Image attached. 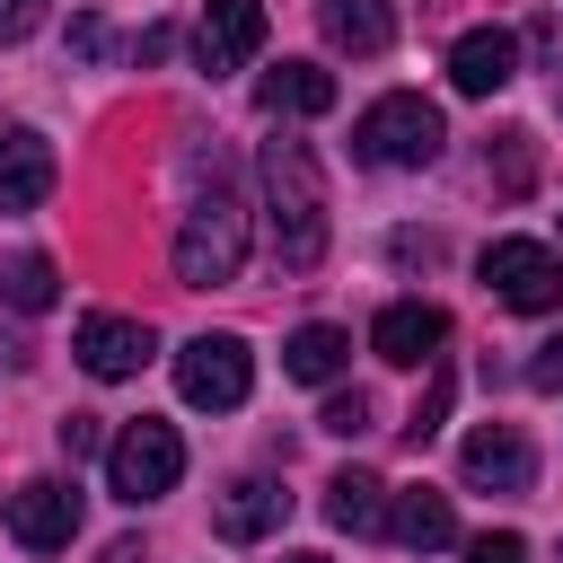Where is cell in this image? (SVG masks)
<instances>
[{
  "label": "cell",
  "mask_w": 563,
  "mask_h": 563,
  "mask_svg": "<svg viewBox=\"0 0 563 563\" xmlns=\"http://www.w3.org/2000/svg\"><path fill=\"white\" fill-rule=\"evenodd\" d=\"M0 299H9L18 317H44V308L62 299V273H53V255H35V246H26V255H9V264H0Z\"/></svg>",
  "instance_id": "cell-20"
},
{
  "label": "cell",
  "mask_w": 563,
  "mask_h": 563,
  "mask_svg": "<svg viewBox=\"0 0 563 563\" xmlns=\"http://www.w3.org/2000/svg\"><path fill=\"white\" fill-rule=\"evenodd\" d=\"M440 343H449V308H431V299H387V308L369 317V352L396 361V369L440 361Z\"/></svg>",
  "instance_id": "cell-8"
},
{
  "label": "cell",
  "mask_w": 563,
  "mask_h": 563,
  "mask_svg": "<svg viewBox=\"0 0 563 563\" xmlns=\"http://www.w3.org/2000/svg\"><path fill=\"white\" fill-rule=\"evenodd\" d=\"M246 387H255V361H246L238 334H194V343L176 352V396H185V405H202V413H238Z\"/></svg>",
  "instance_id": "cell-5"
},
{
  "label": "cell",
  "mask_w": 563,
  "mask_h": 563,
  "mask_svg": "<svg viewBox=\"0 0 563 563\" xmlns=\"http://www.w3.org/2000/svg\"><path fill=\"white\" fill-rule=\"evenodd\" d=\"M466 563H528V537H519V528H484V537L466 545Z\"/></svg>",
  "instance_id": "cell-26"
},
{
  "label": "cell",
  "mask_w": 563,
  "mask_h": 563,
  "mask_svg": "<svg viewBox=\"0 0 563 563\" xmlns=\"http://www.w3.org/2000/svg\"><path fill=\"white\" fill-rule=\"evenodd\" d=\"M282 563H325V554H282Z\"/></svg>",
  "instance_id": "cell-28"
},
{
  "label": "cell",
  "mask_w": 563,
  "mask_h": 563,
  "mask_svg": "<svg viewBox=\"0 0 563 563\" xmlns=\"http://www.w3.org/2000/svg\"><path fill=\"white\" fill-rule=\"evenodd\" d=\"M97 449H106V422H97V413H62V457L79 466V457H97Z\"/></svg>",
  "instance_id": "cell-24"
},
{
  "label": "cell",
  "mask_w": 563,
  "mask_h": 563,
  "mask_svg": "<svg viewBox=\"0 0 563 563\" xmlns=\"http://www.w3.org/2000/svg\"><path fill=\"white\" fill-rule=\"evenodd\" d=\"M440 106L431 97H413V88H396V97H378V106H361V123H352V150L369 158V167H431L440 158Z\"/></svg>",
  "instance_id": "cell-3"
},
{
  "label": "cell",
  "mask_w": 563,
  "mask_h": 563,
  "mask_svg": "<svg viewBox=\"0 0 563 563\" xmlns=\"http://www.w3.org/2000/svg\"><path fill=\"white\" fill-rule=\"evenodd\" d=\"M317 422H325V431H334V440H361V431H369V396H361V387H334V396H325V413H317Z\"/></svg>",
  "instance_id": "cell-22"
},
{
  "label": "cell",
  "mask_w": 563,
  "mask_h": 563,
  "mask_svg": "<svg viewBox=\"0 0 563 563\" xmlns=\"http://www.w3.org/2000/svg\"><path fill=\"white\" fill-rule=\"evenodd\" d=\"M290 519V493L273 484V475H238L229 493H220V510H211V528L229 537V545H255V537H273Z\"/></svg>",
  "instance_id": "cell-12"
},
{
  "label": "cell",
  "mask_w": 563,
  "mask_h": 563,
  "mask_svg": "<svg viewBox=\"0 0 563 563\" xmlns=\"http://www.w3.org/2000/svg\"><path fill=\"white\" fill-rule=\"evenodd\" d=\"M325 519L352 528V537H378V528H387V484L361 475V466H343V475L325 484Z\"/></svg>",
  "instance_id": "cell-17"
},
{
  "label": "cell",
  "mask_w": 563,
  "mask_h": 563,
  "mask_svg": "<svg viewBox=\"0 0 563 563\" xmlns=\"http://www.w3.org/2000/svg\"><path fill=\"white\" fill-rule=\"evenodd\" d=\"M343 361H352V334H343V325H299V334L282 343V369H290V378H308V387L343 378Z\"/></svg>",
  "instance_id": "cell-18"
},
{
  "label": "cell",
  "mask_w": 563,
  "mask_h": 563,
  "mask_svg": "<svg viewBox=\"0 0 563 563\" xmlns=\"http://www.w3.org/2000/svg\"><path fill=\"white\" fill-rule=\"evenodd\" d=\"M176 475H185V440H176V422H123L114 440H106V484H114V501H158V493H176Z\"/></svg>",
  "instance_id": "cell-4"
},
{
  "label": "cell",
  "mask_w": 563,
  "mask_h": 563,
  "mask_svg": "<svg viewBox=\"0 0 563 563\" xmlns=\"http://www.w3.org/2000/svg\"><path fill=\"white\" fill-rule=\"evenodd\" d=\"M528 387H537V396H563V334H545V343L528 352Z\"/></svg>",
  "instance_id": "cell-25"
},
{
  "label": "cell",
  "mask_w": 563,
  "mask_h": 563,
  "mask_svg": "<svg viewBox=\"0 0 563 563\" xmlns=\"http://www.w3.org/2000/svg\"><path fill=\"white\" fill-rule=\"evenodd\" d=\"M387 537H396V545H413V554H440V545L457 537V510H449V493H431V484L396 493V501H387Z\"/></svg>",
  "instance_id": "cell-15"
},
{
  "label": "cell",
  "mask_w": 563,
  "mask_h": 563,
  "mask_svg": "<svg viewBox=\"0 0 563 563\" xmlns=\"http://www.w3.org/2000/svg\"><path fill=\"white\" fill-rule=\"evenodd\" d=\"M325 35H334L343 53H387V44H396V9H387V0H334V9H325Z\"/></svg>",
  "instance_id": "cell-19"
},
{
  "label": "cell",
  "mask_w": 563,
  "mask_h": 563,
  "mask_svg": "<svg viewBox=\"0 0 563 563\" xmlns=\"http://www.w3.org/2000/svg\"><path fill=\"white\" fill-rule=\"evenodd\" d=\"M449 405H457V378H449V369L431 361V378H422V396H413V413H405V440L422 449V440H431V431L449 422Z\"/></svg>",
  "instance_id": "cell-21"
},
{
  "label": "cell",
  "mask_w": 563,
  "mask_h": 563,
  "mask_svg": "<svg viewBox=\"0 0 563 563\" xmlns=\"http://www.w3.org/2000/svg\"><path fill=\"white\" fill-rule=\"evenodd\" d=\"M457 475H466L475 493H528V484H537V449H528L510 422H484V431H466Z\"/></svg>",
  "instance_id": "cell-10"
},
{
  "label": "cell",
  "mask_w": 563,
  "mask_h": 563,
  "mask_svg": "<svg viewBox=\"0 0 563 563\" xmlns=\"http://www.w3.org/2000/svg\"><path fill=\"white\" fill-rule=\"evenodd\" d=\"M255 97H264V114H325V106H334V70H317V62H282V70L255 79Z\"/></svg>",
  "instance_id": "cell-16"
},
{
  "label": "cell",
  "mask_w": 563,
  "mask_h": 563,
  "mask_svg": "<svg viewBox=\"0 0 563 563\" xmlns=\"http://www.w3.org/2000/svg\"><path fill=\"white\" fill-rule=\"evenodd\" d=\"M519 79V35L510 26H466L457 44H449V88L457 97H493V88H510Z\"/></svg>",
  "instance_id": "cell-11"
},
{
  "label": "cell",
  "mask_w": 563,
  "mask_h": 563,
  "mask_svg": "<svg viewBox=\"0 0 563 563\" xmlns=\"http://www.w3.org/2000/svg\"><path fill=\"white\" fill-rule=\"evenodd\" d=\"M44 9H53V0H0V44H26V35L44 26Z\"/></svg>",
  "instance_id": "cell-27"
},
{
  "label": "cell",
  "mask_w": 563,
  "mask_h": 563,
  "mask_svg": "<svg viewBox=\"0 0 563 563\" xmlns=\"http://www.w3.org/2000/svg\"><path fill=\"white\" fill-rule=\"evenodd\" d=\"M44 194H53V141L9 123L0 132V211H35Z\"/></svg>",
  "instance_id": "cell-13"
},
{
  "label": "cell",
  "mask_w": 563,
  "mask_h": 563,
  "mask_svg": "<svg viewBox=\"0 0 563 563\" xmlns=\"http://www.w3.org/2000/svg\"><path fill=\"white\" fill-rule=\"evenodd\" d=\"M264 53V0H202V26H194V62L220 79V70H246Z\"/></svg>",
  "instance_id": "cell-9"
},
{
  "label": "cell",
  "mask_w": 563,
  "mask_h": 563,
  "mask_svg": "<svg viewBox=\"0 0 563 563\" xmlns=\"http://www.w3.org/2000/svg\"><path fill=\"white\" fill-rule=\"evenodd\" d=\"M9 537H18L26 554H62V545L79 537V493H70L62 475L18 484V493H9Z\"/></svg>",
  "instance_id": "cell-7"
},
{
  "label": "cell",
  "mask_w": 563,
  "mask_h": 563,
  "mask_svg": "<svg viewBox=\"0 0 563 563\" xmlns=\"http://www.w3.org/2000/svg\"><path fill=\"white\" fill-rule=\"evenodd\" d=\"M264 229H273L282 273H308L325 255V176L308 141H264Z\"/></svg>",
  "instance_id": "cell-1"
},
{
  "label": "cell",
  "mask_w": 563,
  "mask_h": 563,
  "mask_svg": "<svg viewBox=\"0 0 563 563\" xmlns=\"http://www.w3.org/2000/svg\"><path fill=\"white\" fill-rule=\"evenodd\" d=\"M246 264V202L229 176H211L194 202H185V229H176V282L185 290H211Z\"/></svg>",
  "instance_id": "cell-2"
},
{
  "label": "cell",
  "mask_w": 563,
  "mask_h": 563,
  "mask_svg": "<svg viewBox=\"0 0 563 563\" xmlns=\"http://www.w3.org/2000/svg\"><path fill=\"white\" fill-rule=\"evenodd\" d=\"M150 361V325L141 317H88L79 325V369L88 378H141Z\"/></svg>",
  "instance_id": "cell-14"
},
{
  "label": "cell",
  "mask_w": 563,
  "mask_h": 563,
  "mask_svg": "<svg viewBox=\"0 0 563 563\" xmlns=\"http://www.w3.org/2000/svg\"><path fill=\"white\" fill-rule=\"evenodd\" d=\"M501 194H528V176H537V150H528V132H501Z\"/></svg>",
  "instance_id": "cell-23"
},
{
  "label": "cell",
  "mask_w": 563,
  "mask_h": 563,
  "mask_svg": "<svg viewBox=\"0 0 563 563\" xmlns=\"http://www.w3.org/2000/svg\"><path fill=\"white\" fill-rule=\"evenodd\" d=\"M475 273H484V290H493L501 308H528V317H537V308H563V255L537 246V238H493Z\"/></svg>",
  "instance_id": "cell-6"
}]
</instances>
